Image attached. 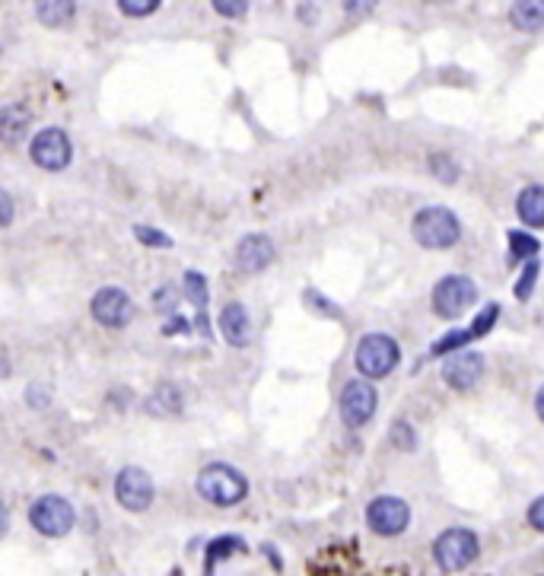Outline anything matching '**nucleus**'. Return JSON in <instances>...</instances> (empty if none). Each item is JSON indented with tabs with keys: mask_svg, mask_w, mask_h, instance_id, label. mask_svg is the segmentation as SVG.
Returning a JSON list of instances; mask_svg holds the SVG:
<instances>
[{
	"mask_svg": "<svg viewBox=\"0 0 544 576\" xmlns=\"http://www.w3.org/2000/svg\"><path fill=\"white\" fill-rule=\"evenodd\" d=\"M198 494L214 506H236L249 497V481L239 468L226 462H210L198 471Z\"/></svg>",
	"mask_w": 544,
	"mask_h": 576,
	"instance_id": "1",
	"label": "nucleus"
},
{
	"mask_svg": "<svg viewBox=\"0 0 544 576\" xmlns=\"http://www.w3.org/2000/svg\"><path fill=\"white\" fill-rule=\"evenodd\" d=\"M411 233L417 239V246H424V249H433V252L452 249L455 242L462 239V220L455 217L449 207L433 204V207H424V211L414 214Z\"/></svg>",
	"mask_w": 544,
	"mask_h": 576,
	"instance_id": "2",
	"label": "nucleus"
},
{
	"mask_svg": "<svg viewBox=\"0 0 544 576\" xmlns=\"http://www.w3.org/2000/svg\"><path fill=\"white\" fill-rule=\"evenodd\" d=\"M401 363V347L392 335H382V331H373V335H363L357 351H354V366L363 379H382L389 376L395 366Z\"/></svg>",
	"mask_w": 544,
	"mask_h": 576,
	"instance_id": "3",
	"label": "nucleus"
},
{
	"mask_svg": "<svg viewBox=\"0 0 544 576\" xmlns=\"http://www.w3.org/2000/svg\"><path fill=\"white\" fill-rule=\"evenodd\" d=\"M481 554V541L471 529H446L440 538L433 541V561L446 573H459L471 567Z\"/></svg>",
	"mask_w": 544,
	"mask_h": 576,
	"instance_id": "4",
	"label": "nucleus"
},
{
	"mask_svg": "<svg viewBox=\"0 0 544 576\" xmlns=\"http://www.w3.org/2000/svg\"><path fill=\"white\" fill-rule=\"evenodd\" d=\"M433 312L440 319H459L478 303V284L468 274H449L433 287Z\"/></svg>",
	"mask_w": 544,
	"mask_h": 576,
	"instance_id": "5",
	"label": "nucleus"
},
{
	"mask_svg": "<svg viewBox=\"0 0 544 576\" xmlns=\"http://www.w3.org/2000/svg\"><path fill=\"white\" fill-rule=\"evenodd\" d=\"M74 506H70L67 497L61 494H42L39 500H35L29 506V522H32V529L45 535V538H61L67 535L70 529H74Z\"/></svg>",
	"mask_w": 544,
	"mask_h": 576,
	"instance_id": "6",
	"label": "nucleus"
},
{
	"mask_svg": "<svg viewBox=\"0 0 544 576\" xmlns=\"http://www.w3.org/2000/svg\"><path fill=\"white\" fill-rule=\"evenodd\" d=\"M376 408H379V392L370 379H350L347 386L341 389V398H338V411H341V421L357 430V427H366L376 417Z\"/></svg>",
	"mask_w": 544,
	"mask_h": 576,
	"instance_id": "7",
	"label": "nucleus"
},
{
	"mask_svg": "<svg viewBox=\"0 0 544 576\" xmlns=\"http://www.w3.org/2000/svg\"><path fill=\"white\" fill-rule=\"evenodd\" d=\"M366 526H370L379 538H398L411 526V506L408 500L382 494L373 497L370 506H366Z\"/></svg>",
	"mask_w": 544,
	"mask_h": 576,
	"instance_id": "8",
	"label": "nucleus"
},
{
	"mask_svg": "<svg viewBox=\"0 0 544 576\" xmlns=\"http://www.w3.org/2000/svg\"><path fill=\"white\" fill-rule=\"evenodd\" d=\"M29 156H32V163L39 166V169L61 172V169L70 166V160H74V144H70L67 131H61V128H42L39 134L32 137Z\"/></svg>",
	"mask_w": 544,
	"mask_h": 576,
	"instance_id": "9",
	"label": "nucleus"
},
{
	"mask_svg": "<svg viewBox=\"0 0 544 576\" xmlns=\"http://www.w3.org/2000/svg\"><path fill=\"white\" fill-rule=\"evenodd\" d=\"M156 497L153 478L147 475L144 468H121L115 475V500L125 506L128 513H144L150 510V503Z\"/></svg>",
	"mask_w": 544,
	"mask_h": 576,
	"instance_id": "10",
	"label": "nucleus"
},
{
	"mask_svg": "<svg viewBox=\"0 0 544 576\" xmlns=\"http://www.w3.org/2000/svg\"><path fill=\"white\" fill-rule=\"evenodd\" d=\"M497 319H500V306H497V303L484 306V309L478 312V316L471 319V325H468V328L449 331L446 338L433 341V347H430V357H443V354H459V351H465V347H468L471 341L484 338L487 331L497 325Z\"/></svg>",
	"mask_w": 544,
	"mask_h": 576,
	"instance_id": "11",
	"label": "nucleus"
},
{
	"mask_svg": "<svg viewBox=\"0 0 544 576\" xmlns=\"http://www.w3.org/2000/svg\"><path fill=\"white\" fill-rule=\"evenodd\" d=\"M90 312H93V319H96L102 328H125V325L134 319L137 309H134V300H131L128 290H121V287H102V290L93 296Z\"/></svg>",
	"mask_w": 544,
	"mask_h": 576,
	"instance_id": "12",
	"label": "nucleus"
},
{
	"mask_svg": "<svg viewBox=\"0 0 544 576\" xmlns=\"http://www.w3.org/2000/svg\"><path fill=\"white\" fill-rule=\"evenodd\" d=\"M484 354L478 351H471V347H465V351L459 354H449L443 360V379H446V386L449 389H471V386H478V379L484 376Z\"/></svg>",
	"mask_w": 544,
	"mask_h": 576,
	"instance_id": "13",
	"label": "nucleus"
},
{
	"mask_svg": "<svg viewBox=\"0 0 544 576\" xmlns=\"http://www.w3.org/2000/svg\"><path fill=\"white\" fill-rule=\"evenodd\" d=\"M274 242L271 236L265 233H252V236H245L239 239V246H236V268L242 274H258V271H265L271 261H274Z\"/></svg>",
	"mask_w": 544,
	"mask_h": 576,
	"instance_id": "14",
	"label": "nucleus"
},
{
	"mask_svg": "<svg viewBox=\"0 0 544 576\" xmlns=\"http://www.w3.org/2000/svg\"><path fill=\"white\" fill-rule=\"evenodd\" d=\"M220 335L226 344H233V347H245L252 341V316H249V309H245L242 303H226L220 309Z\"/></svg>",
	"mask_w": 544,
	"mask_h": 576,
	"instance_id": "15",
	"label": "nucleus"
},
{
	"mask_svg": "<svg viewBox=\"0 0 544 576\" xmlns=\"http://www.w3.org/2000/svg\"><path fill=\"white\" fill-rule=\"evenodd\" d=\"M32 131V112L23 102H13V106L0 109V141L7 147H20Z\"/></svg>",
	"mask_w": 544,
	"mask_h": 576,
	"instance_id": "16",
	"label": "nucleus"
},
{
	"mask_svg": "<svg viewBox=\"0 0 544 576\" xmlns=\"http://www.w3.org/2000/svg\"><path fill=\"white\" fill-rule=\"evenodd\" d=\"M516 214L525 226L532 230H544V185H529L519 191L516 198Z\"/></svg>",
	"mask_w": 544,
	"mask_h": 576,
	"instance_id": "17",
	"label": "nucleus"
},
{
	"mask_svg": "<svg viewBox=\"0 0 544 576\" xmlns=\"http://www.w3.org/2000/svg\"><path fill=\"white\" fill-rule=\"evenodd\" d=\"M510 23L522 32L544 29V0H519L510 7Z\"/></svg>",
	"mask_w": 544,
	"mask_h": 576,
	"instance_id": "18",
	"label": "nucleus"
},
{
	"mask_svg": "<svg viewBox=\"0 0 544 576\" xmlns=\"http://www.w3.org/2000/svg\"><path fill=\"white\" fill-rule=\"evenodd\" d=\"M147 411L156 414V417H169V414H179L182 411V392L163 382V386H156L153 395L147 398Z\"/></svg>",
	"mask_w": 544,
	"mask_h": 576,
	"instance_id": "19",
	"label": "nucleus"
},
{
	"mask_svg": "<svg viewBox=\"0 0 544 576\" xmlns=\"http://www.w3.org/2000/svg\"><path fill=\"white\" fill-rule=\"evenodd\" d=\"M35 16H39L42 26H67L70 20L77 16V4H70V0H48V4H35Z\"/></svg>",
	"mask_w": 544,
	"mask_h": 576,
	"instance_id": "20",
	"label": "nucleus"
},
{
	"mask_svg": "<svg viewBox=\"0 0 544 576\" xmlns=\"http://www.w3.org/2000/svg\"><path fill=\"white\" fill-rule=\"evenodd\" d=\"M233 551H245V541L242 538H236V535H223V538H214L207 545V576L214 573V567L220 564V561H226Z\"/></svg>",
	"mask_w": 544,
	"mask_h": 576,
	"instance_id": "21",
	"label": "nucleus"
},
{
	"mask_svg": "<svg viewBox=\"0 0 544 576\" xmlns=\"http://www.w3.org/2000/svg\"><path fill=\"white\" fill-rule=\"evenodd\" d=\"M506 242H510V255L516 261H535L541 252V242L525 230H510L506 233Z\"/></svg>",
	"mask_w": 544,
	"mask_h": 576,
	"instance_id": "22",
	"label": "nucleus"
},
{
	"mask_svg": "<svg viewBox=\"0 0 544 576\" xmlns=\"http://www.w3.org/2000/svg\"><path fill=\"white\" fill-rule=\"evenodd\" d=\"M538 274H541V261H538V258H535V261H525V268L519 271V281H516V287H513L519 303L532 300V293H535V287H538Z\"/></svg>",
	"mask_w": 544,
	"mask_h": 576,
	"instance_id": "23",
	"label": "nucleus"
},
{
	"mask_svg": "<svg viewBox=\"0 0 544 576\" xmlns=\"http://www.w3.org/2000/svg\"><path fill=\"white\" fill-rule=\"evenodd\" d=\"M185 296L198 306V312H207L210 290H207V277L201 271H185Z\"/></svg>",
	"mask_w": 544,
	"mask_h": 576,
	"instance_id": "24",
	"label": "nucleus"
},
{
	"mask_svg": "<svg viewBox=\"0 0 544 576\" xmlns=\"http://www.w3.org/2000/svg\"><path fill=\"white\" fill-rule=\"evenodd\" d=\"M134 236H137L140 246H150V249H169L172 246V236H166L163 230H156V226H147V223H137Z\"/></svg>",
	"mask_w": 544,
	"mask_h": 576,
	"instance_id": "25",
	"label": "nucleus"
},
{
	"mask_svg": "<svg viewBox=\"0 0 544 576\" xmlns=\"http://www.w3.org/2000/svg\"><path fill=\"white\" fill-rule=\"evenodd\" d=\"M430 169H433V176L440 179V182H455V179H459V163H455L449 153H433L430 156Z\"/></svg>",
	"mask_w": 544,
	"mask_h": 576,
	"instance_id": "26",
	"label": "nucleus"
},
{
	"mask_svg": "<svg viewBox=\"0 0 544 576\" xmlns=\"http://www.w3.org/2000/svg\"><path fill=\"white\" fill-rule=\"evenodd\" d=\"M392 443H395L398 449H405V452H411V449L417 446V436H414V430H411L408 421H398V424H395V430H392Z\"/></svg>",
	"mask_w": 544,
	"mask_h": 576,
	"instance_id": "27",
	"label": "nucleus"
},
{
	"mask_svg": "<svg viewBox=\"0 0 544 576\" xmlns=\"http://www.w3.org/2000/svg\"><path fill=\"white\" fill-rule=\"evenodd\" d=\"M153 303H156V309H160V312H175V306H179V293H175L172 284H166V287L156 290Z\"/></svg>",
	"mask_w": 544,
	"mask_h": 576,
	"instance_id": "28",
	"label": "nucleus"
},
{
	"mask_svg": "<svg viewBox=\"0 0 544 576\" xmlns=\"http://www.w3.org/2000/svg\"><path fill=\"white\" fill-rule=\"evenodd\" d=\"M118 10L125 13V16H150V13L160 10V4H156V0H147V4H134V0H121Z\"/></svg>",
	"mask_w": 544,
	"mask_h": 576,
	"instance_id": "29",
	"label": "nucleus"
},
{
	"mask_svg": "<svg viewBox=\"0 0 544 576\" xmlns=\"http://www.w3.org/2000/svg\"><path fill=\"white\" fill-rule=\"evenodd\" d=\"M13 217H16V204L10 198V191L0 188V230H7V226L13 223Z\"/></svg>",
	"mask_w": 544,
	"mask_h": 576,
	"instance_id": "30",
	"label": "nucleus"
},
{
	"mask_svg": "<svg viewBox=\"0 0 544 576\" xmlns=\"http://www.w3.org/2000/svg\"><path fill=\"white\" fill-rule=\"evenodd\" d=\"M214 13L226 16V20H242L249 13V4H214Z\"/></svg>",
	"mask_w": 544,
	"mask_h": 576,
	"instance_id": "31",
	"label": "nucleus"
},
{
	"mask_svg": "<svg viewBox=\"0 0 544 576\" xmlns=\"http://www.w3.org/2000/svg\"><path fill=\"white\" fill-rule=\"evenodd\" d=\"M529 526L535 532H544V497H538L532 506H529Z\"/></svg>",
	"mask_w": 544,
	"mask_h": 576,
	"instance_id": "32",
	"label": "nucleus"
},
{
	"mask_svg": "<svg viewBox=\"0 0 544 576\" xmlns=\"http://www.w3.org/2000/svg\"><path fill=\"white\" fill-rule=\"evenodd\" d=\"M188 331H191V322H188V319L172 316V319L166 322V328H163V335H188Z\"/></svg>",
	"mask_w": 544,
	"mask_h": 576,
	"instance_id": "33",
	"label": "nucleus"
},
{
	"mask_svg": "<svg viewBox=\"0 0 544 576\" xmlns=\"http://www.w3.org/2000/svg\"><path fill=\"white\" fill-rule=\"evenodd\" d=\"M48 401H51L48 389H42V386H29V405H32V408H45Z\"/></svg>",
	"mask_w": 544,
	"mask_h": 576,
	"instance_id": "34",
	"label": "nucleus"
},
{
	"mask_svg": "<svg viewBox=\"0 0 544 576\" xmlns=\"http://www.w3.org/2000/svg\"><path fill=\"white\" fill-rule=\"evenodd\" d=\"M7 529H10V513H7V506L0 503V538L7 535Z\"/></svg>",
	"mask_w": 544,
	"mask_h": 576,
	"instance_id": "35",
	"label": "nucleus"
},
{
	"mask_svg": "<svg viewBox=\"0 0 544 576\" xmlns=\"http://www.w3.org/2000/svg\"><path fill=\"white\" fill-rule=\"evenodd\" d=\"M535 411H538V417L544 421V386L538 389V395H535Z\"/></svg>",
	"mask_w": 544,
	"mask_h": 576,
	"instance_id": "36",
	"label": "nucleus"
},
{
	"mask_svg": "<svg viewBox=\"0 0 544 576\" xmlns=\"http://www.w3.org/2000/svg\"><path fill=\"white\" fill-rule=\"evenodd\" d=\"M347 10H350V13H370L373 7H370V4H347Z\"/></svg>",
	"mask_w": 544,
	"mask_h": 576,
	"instance_id": "37",
	"label": "nucleus"
}]
</instances>
